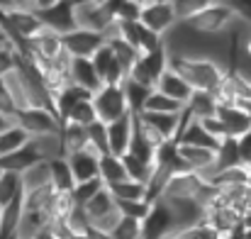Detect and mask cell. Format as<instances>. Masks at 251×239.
<instances>
[{"mask_svg":"<svg viewBox=\"0 0 251 239\" xmlns=\"http://www.w3.org/2000/svg\"><path fill=\"white\" fill-rule=\"evenodd\" d=\"M88 134H90V147L100 154V157H105V154H110V144H107V125L105 122H93L90 127H88Z\"/></svg>","mask_w":251,"mask_h":239,"instance_id":"60d3db41","label":"cell"},{"mask_svg":"<svg viewBox=\"0 0 251 239\" xmlns=\"http://www.w3.org/2000/svg\"><path fill=\"white\" fill-rule=\"evenodd\" d=\"M34 239H56V237H54V235L49 232V227H47V230H44L42 235H37V237H34Z\"/></svg>","mask_w":251,"mask_h":239,"instance_id":"db71d44e","label":"cell"},{"mask_svg":"<svg viewBox=\"0 0 251 239\" xmlns=\"http://www.w3.org/2000/svg\"><path fill=\"white\" fill-rule=\"evenodd\" d=\"M112 239H144V230H142V220L134 217H125L120 220V225L115 227V232L110 235Z\"/></svg>","mask_w":251,"mask_h":239,"instance_id":"f35d334b","label":"cell"},{"mask_svg":"<svg viewBox=\"0 0 251 239\" xmlns=\"http://www.w3.org/2000/svg\"><path fill=\"white\" fill-rule=\"evenodd\" d=\"M85 212H88V220H90V225L98 220V217H102V215H107V212H112V210H117V200H115V195L110 193V188L105 186L98 195H93L88 203L83 205Z\"/></svg>","mask_w":251,"mask_h":239,"instance_id":"603a6c76","label":"cell"},{"mask_svg":"<svg viewBox=\"0 0 251 239\" xmlns=\"http://www.w3.org/2000/svg\"><path fill=\"white\" fill-rule=\"evenodd\" d=\"M44 27L54 29L56 34H66L71 29H76V15H74V0H61L56 5H51L49 10L39 12Z\"/></svg>","mask_w":251,"mask_h":239,"instance_id":"8fae6325","label":"cell"},{"mask_svg":"<svg viewBox=\"0 0 251 239\" xmlns=\"http://www.w3.org/2000/svg\"><path fill=\"white\" fill-rule=\"evenodd\" d=\"M74 239H95V237H93V232H90V235H76Z\"/></svg>","mask_w":251,"mask_h":239,"instance_id":"6f0895ef","label":"cell"},{"mask_svg":"<svg viewBox=\"0 0 251 239\" xmlns=\"http://www.w3.org/2000/svg\"><path fill=\"white\" fill-rule=\"evenodd\" d=\"M217 117L222 120L227 137L239 139L242 134H247L251 130V110L242 105H227V107H217Z\"/></svg>","mask_w":251,"mask_h":239,"instance_id":"4fadbf2b","label":"cell"},{"mask_svg":"<svg viewBox=\"0 0 251 239\" xmlns=\"http://www.w3.org/2000/svg\"><path fill=\"white\" fill-rule=\"evenodd\" d=\"M242 163V154H239V144L234 137H227L222 139L220 149H217V171L220 168H229V166H237Z\"/></svg>","mask_w":251,"mask_h":239,"instance_id":"e575fe53","label":"cell"},{"mask_svg":"<svg viewBox=\"0 0 251 239\" xmlns=\"http://www.w3.org/2000/svg\"><path fill=\"white\" fill-rule=\"evenodd\" d=\"M139 22L144 27H149L151 32H156L159 37H166L168 32L178 25L173 2H154V5H142V15Z\"/></svg>","mask_w":251,"mask_h":239,"instance_id":"9c48e42d","label":"cell"},{"mask_svg":"<svg viewBox=\"0 0 251 239\" xmlns=\"http://www.w3.org/2000/svg\"><path fill=\"white\" fill-rule=\"evenodd\" d=\"M115 5L117 0H74L76 27L102 32L115 20Z\"/></svg>","mask_w":251,"mask_h":239,"instance_id":"3957f363","label":"cell"},{"mask_svg":"<svg viewBox=\"0 0 251 239\" xmlns=\"http://www.w3.org/2000/svg\"><path fill=\"white\" fill-rule=\"evenodd\" d=\"M37 161H44L39 157V152L34 149V144H32V139L22 147V149H17V152H12V154H5V157H0V171H12V173H25L29 166H34Z\"/></svg>","mask_w":251,"mask_h":239,"instance_id":"9a60e30c","label":"cell"},{"mask_svg":"<svg viewBox=\"0 0 251 239\" xmlns=\"http://www.w3.org/2000/svg\"><path fill=\"white\" fill-rule=\"evenodd\" d=\"M122 163H125V171H127V176L129 178H134V181H142V183H149V178H151V173H154V166L151 163H147V161L137 159L134 154H122Z\"/></svg>","mask_w":251,"mask_h":239,"instance_id":"836d02e7","label":"cell"},{"mask_svg":"<svg viewBox=\"0 0 251 239\" xmlns=\"http://www.w3.org/2000/svg\"><path fill=\"white\" fill-rule=\"evenodd\" d=\"M142 15V2L139 0H117L115 5V17L120 22H134Z\"/></svg>","mask_w":251,"mask_h":239,"instance_id":"ee69618b","label":"cell"},{"mask_svg":"<svg viewBox=\"0 0 251 239\" xmlns=\"http://www.w3.org/2000/svg\"><path fill=\"white\" fill-rule=\"evenodd\" d=\"M215 2H227V0H215Z\"/></svg>","mask_w":251,"mask_h":239,"instance_id":"91938a15","label":"cell"},{"mask_svg":"<svg viewBox=\"0 0 251 239\" xmlns=\"http://www.w3.org/2000/svg\"><path fill=\"white\" fill-rule=\"evenodd\" d=\"M132 134H134V112H127L125 117L115 120L107 125V144H110V154L122 157L129 152L132 144Z\"/></svg>","mask_w":251,"mask_h":239,"instance_id":"30bf717a","label":"cell"},{"mask_svg":"<svg viewBox=\"0 0 251 239\" xmlns=\"http://www.w3.org/2000/svg\"><path fill=\"white\" fill-rule=\"evenodd\" d=\"M183 25H188L193 32L205 34V37H225L239 25V20L234 10L229 7V2H210L202 12H198L193 20Z\"/></svg>","mask_w":251,"mask_h":239,"instance_id":"7a4b0ae2","label":"cell"},{"mask_svg":"<svg viewBox=\"0 0 251 239\" xmlns=\"http://www.w3.org/2000/svg\"><path fill=\"white\" fill-rule=\"evenodd\" d=\"M90 61H93V66H95V71H98V76L102 79L105 83V76H107V71H110V66L115 64V49L110 47V44H102L93 56H90Z\"/></svg>","mask_w":251,"mask_h":239,"instance_id":"b9f144b4","label":"cell"},{"mask_svg":"<svg viewBox=\"0 0 251 239\" xmlns=\"http://www.w3.org/2000/svg\"><path fill=\"white\" fill-rule=\"evenodd\" d=\"M183 110H185V105H183V103H178V100L168 98V95H164L161 90H156V88H154L142 112H183Z\"/></svg>","mask_w":251,"mask_h":239,"instance_id":"1f68e13d","label":"cell"},{"mask_svg":"<svg viewBox=\"0 0 251 239\" xmlns=\"http://www.w3.org/2000/svg\"><path fill=\"white\" fill-rule=\"evenodd\" d=\"M74 208H76L74 193H71V190H56L44 212L49 215V220H66Z\"/></svg>","mask_w":251,"mask_h":239,"instance_id":"f1b7e54d","label":"cell"},{"mask_svg":"<svg viewBox=\"0 0 251 239\" xmlns=\"http://www.w3.org/2000/svg\"><path fill=\"white\" fill-rule=\"evenodd\" d=\"M168 66L178 71L195 90L215 93V88L225 80L227 66L212 56H193V54H171L168 52Z\"/></svg>","mask_w":251,"mask_h":239,"instance_id":"6da1fadb","label":"cell"},{"mask_svg":"<svg viewBox=\"0 0 251 239\" xmlns=\"http://www.w3.org/2000/svg\"><path fill=\"white\" fill-rule=\"evenodd\" d=\"M210 2H215V0H173V10H176L178 22H188L198 12H202Z\"/></svg>","mask_w":251,"mask_h":239,"instance_id":"74e56055","label":"cell"},{"mask_svg":"<svg viewBox=\"0 0 251 239\" xmlns=\"http://www.w3.org/2000/svg\"><path fill=\"white\" fill-rule=\"evenodd\" d=\"M205 181H207V178H202V176L195 173V171L171 173V178H168L161 198H164V200H171V203H173V200H195Z\"/></svg>","mask_w":251,"mask_h":239,"instance_id":"ba28073f","label":"cell"},{"mask_svg":"<svg viewBox=\"0 0 251 239\" xmlns=\"http://www.w3.org/2000/svg\"><path fill=\"white\" fill-rule=\"evenodd\" d=\"M237 144H239L242 163H249V166H251V130L247 132V134H242V137L237 139Z\"/></svg>","mask_w":251,"mask_h":239,"instance_id":"681fc988","label":"cell"},{"mask_svg":"<svg viewBox=\"0 0 251 239\" xmlns=\"http://www.w3.org/2000/svg\"><path fill=\"white\" fill-rule=\"evenodd\" d=\"M49 215L44 210H25L22 212V220L17 225V232L15 239H34L37 235H42L47 227H49Z\"/></svg>","mask_w":251,"mask_h":239,"instance_id":"2e32d148","label":"cell"},{"mask_svg":"<svg viewBox=\"0 0 251 239\" xmlns=\"http://www.w3.org/2000/svg\"><path fill=\"white\" fill-rule=\"evenodd\" d=\"M105 188V181L98 176V178H90V181H81V183H76L74 186V200H76V205H85L93 195H98L100 190Z\"/></svg>","mask_w":251,"mask_h":239,"instance_id":"8d00e7d4","label":"cell"},{"mask_svg":"<svg viewBox=\"0 0 251 239\" xmlns=\"http://www.w3.org/2000/svg\"><path fill=\"white\" fill-rule=\"evenodd\" d=\"M69 166L74 171V178L76 183L81 181H90V178H98L100 176V154L93 149V147H85L81 152H74L66 157Z\"/></svg>","mask_w":251,"mask_h":239,"instance_id":"7c38bea8","label":"cell"},{"mask_svg":"<svg viewBox=\"0 0 251 239\" xmlns=\"http://www.w3.org/2000/svg\"><path fill=\"white\" fill-rule=\"evenodd\" d=\"M0 112H2L5 117H10V120H15L17 112H20V107H17V103H15V98H12L7 83L2 79H0Z\"/></svg>","mask_w":251,"mask_h":239,"instance_id":"f6af8a7d","label":"cell"},{"mask_svg":"<svg viewBox=\"0 0 251 239\" xmlns=\"http://www.w3.org/2000/svg\"><path fill=\"white\" fill-rule=\"evenodd\" d=\"M61 139H64L66 157L74 154V152H81L85 147H90V134H88V127H83V125L64 122L61 125Z\"/></svg>","mask_w":251,"mask_h":239,"instance_id":"ffe728a7","label":"cell"},{"mask_svg":"<svg viewBox=\"0 0 251 239\" xmlns=\"http://www.w3.org/2000/svg\"><path fill=\"white\" fill-rule=\"evenodd\" d=\"M151 205L149 200H117V208L125 217H134V220H147V215L151 212Z\"/></svg>","mask_w":251,"mask_h":239,"instance_id":"ab89813d","label":"cell"},{"mask_svg":"<svg viewBox=\"0 0 251 239\" xmlns=\"http://www.w3.org/2000/svg\"><path fill=\"white\" fill-rule=\"evenodd\" d=\"M156 90H161L164 95L173 98V100H178V103H183V105H188V103H190V98H193V93H195V88L183 79L178 71H173L171 66L164 71V76L159 79Z\"/></svg>","mask_w":251,"mask_h":239,"instance_id":"5bb4252c","label":"cell"},{"mask_svg":"<svg viewBox=\"0 0 251 239\" xmlns=\"http://www.w3.org/2000/svg\"><path fill=\"white\" fill-rule=\"evenodd\" d=\"M93 105L98 112V120L110 125L120 117H125L129 112L127 105V95H125V85H112V83H102L95 93H93Z\"/></svg>","mask_w":251,"mask_h":239,"instance_id":"277c9868","label":"cell"},{"mask_svg":"<svg viewBox=\"0 0 251 239\" xmlns=\"http://www.w3.org/2000/svg\"><path fill=\"white\" fill-rule=\"evenodd\" d=\"M12 122H15V120H10V117H5V115L0 112V132H2V130H7Z\"/></svg>","mask_w":251,"mask_h":239,"instance_id":"816d5d0a","label":"cell"},{"mask_svg":"<svg viewBox=\"0 0 251 239\" xmlns=\"http://www.w3.org/2000/svg\"><path fill=\"white\" fill-rule=\"evenodd\" d=\"M71 83L95 93L102 85V79L98 76V71H95L90 59H74V64H71Z\"/></svg>","mask_w":251,"mask_h":239,"instance_id":"d6986e66","label":"cell"},{"mask_svg":"<svg viewBox=\"0 0 251 239\" xmlns=\"http://www.w3.org/2000/svg\"><path fill=\"white\" fill-rule=\"evenodd\" d=\"M142 5H154V2H173V0H139Z\"/></svg>","mask_w":251,"mask_h":239,"instance_id":"11a10c76","label":"cell"},{"mask_svg":"<svg viewBox=\"0 0 251 239\" xmlns=\"http://www.w3.org/2000/svg\"><path fill=\"white\" fill-rule=\"evenodd\" d=\"M51 163V183L56 190H74L76 186V178H74V171L69 166L66 157H59V159L49 161Z\"/></svg>","mask_w":251,"mask_h":239,"instance_id":"f546056e","label":"cell"},{"mask_svg":"<svg viewBox=\"0 0 251 239\" xmlns=\"http://www.w3.org/2000/svg\"><path fill=\"white\" fill-rule=\"evenodd\" d=\"M202 122V127L215 137V139H227V130H225V125H222V120L217 117V115H212V117H205V120H200Z\"/></svg>","mask_w":251,"mask_h":239,"instance_id":"c3c4849f","label":"cell"},{"mask_svg":"<svg viewBox=\"0 0 251 239\" xmlns=\"http://www.w3.org/2000/svg\"><path fill=\"white\" fill-rule=\"evenodd\" d=\"M66 222H69V227L74 230V235H90V232H93L90 220H88V212H85L83 205H76V208L69 212Z\"/></svg>","mask_w":251,"mask_h":239,"instance_id":"7bdbcfd3","label":"cell"},{"mask_svg":"<svg viewBox=\"0 0 251 239\" xmlns=\"http://www.w3.org/2000/svg\"><path fill=\"white\" fill-rule=\"evenodd\" d=\"M32 144H34V149L39 152V157H42L44 161H54V159H59V157H66V149H64L61 132L32 137Z\"/></svg>","mask_w":251,"mask_h":239,"instance_id":"44dd1931","label":"cell"},{"mask_svg":"<svg viewBox=\"0 0 251 239\" xmlns=\"http://www.w3.org/2000/svg\"><path fill=\"white\" fill-rule=\"evenodd\" d=\"M185 110L193 115V120H205V117H212L217 115V100L212 93H205V90H195L190 103L185 105Z\"/></svg>","mask_w":251,"mask_h":239,"instance_id":"cb8c5ba5","label":"cell"},{"mask_svg":"<svg viewBox=\"0 0 251 239\" xmlns=\"http://www.w3.org/2000/svg\"><path fill=\"white\" fill-rule=\"evenodd\" d=\"M247 186H249V190H251V166H249V181H247Z\"/></svg>","mask_w":251,"mask_h":239,"instance_id":"680465c9","label":"cell"},{"mask_svg":"<svg viewBox=\"0 0 251 239\" xmlns=\"http://www.w3.org/2000/svg\"><path fill=\"white\" fill-rule=\"evenodd\" d=\"M242 52L247 54V56H251V34L244 39V44H242Z\"/></svg>","mask_w":251,"mask_h":239,"instance_id":"f5cc1de1","label":"cell"},{"mask_svg":"<svg viewBox=\"0 0 251 239\" xmlns=\"http://www.w3.org/2000/svg\"><path fill=\"white\" fill-rule=\"evenodd\" d=\"M85 98H93V93H90V90H85V88H81V85H76V83L66 85V88L54 98V112H56V117L61 120V125H64V120L69 117L71 107H74L76 103L85 100Z\"/></svg>","mask_w":251,"mask_h":239,"instance_id":"e0dca14e","label":"cell"},{"mask_svg":"<svg viewBox=\"0 0 251 239\" xmlns=\"http://www.w3.org/2000/svg\"><path fill=\"white\" fill-rule=\"evenodd\" d=\"M54 193H56L54 183L42 186V188H37V190H27V193H25V210H47V205H49V200L54 198Z\"/></svg>","mask_w":251,"mask_h":239,"instance_id":"d590c367","label":"cell"},{"mask_svg":"<svg viewBox=\"0 0 251 239\" xmlns=\"http://www.w3.org/2000/svg\"><path fill=\"white\" fill-rule=\"evenodd\" d=\"M100 178L105 181V186H112V183H120V181L129 178L127 171H125L122 157H115V154L100 157Z\"/></svg>","mask_w":251,"mask_h":239,"instance_id":"83f0119b","label":"cell"},{"mask_svg":"<svg viewBox=\"0 0 251 239\" xmlns=\"http://www.w3.org/2000/svg\"><path fill=\"white\" fill-rule=\"evenodd\" d=\"M15 122L29 132V137H39V134H54V132H61V120L56 117L54 110L49 107H25L17 112Z\"/></svg>","mask_w":251,"mask_h":239,"instance_id":"5b68a950","label":"cell"},{"mask_svg":"<svg viewBox=\"0 0 251 239\" xmlns=\"http://www.w3.org/2000/svg\"><path fill=\"white\" fill-rule=\"evenodd\" d=\"M227 2H229V7L234 10L237 20H239L242 25H249L251 27V0H227Z\"/></svg>","mask_w":251,"mask_h":239,"instance_id":"7dc6e473","label":"cell"},{"mask_svg":"<svg viewBox=\"0 0 251 239\" xmlns=\"http://www.w3.org/2000/svg\"><path fill=\"white\" fill-rule=\"evenodd\" d=\"M0 2H12V5H22V7H25L27 0H0Z\"/></svg>","mask_w":251,"mask_h":239,"instance_id":"9f6ffc18","label":"cell"},{"mask_svg":"<svg viewBox=\"0 0 251 239\" xmlns=\"http://www.w3.org/2000/svg\"><path fill=\"white\" fill-rule=\"evenodd\" d=\"M166 69H168V49H166V44H164V47H159V49H154L149 54H142L137 59L129 79L139 80V83H144L149 88H156V83L164 76Z\"/></svg>","mask_w":251,"mask_h":239,"instance_id":"8992f818","label":"cell"},{"mask_svg":"<svg viewBox=\"0 0 251 239\" xmlns=\"http://www.w3.org/2000/svg\"><path fill=\"white\" fill-rule=\"evenodd\" d=\"M122 85H125V95H127L129 112L139 115V112L144 110V105H147V100H149V95H151L154 88H149V85H144V83H139V80H134V79H127Z\"/></svg>","mask_w":251,"mask_h":239,"instance_id":"4316f807","label":"cell"},{"mask_svg":"<svg viewBox=\"0 0 251 239\" xmlns=\"http://www.w3.org/2000/svg\"><path fill=\"white\" fill-rule=\"evenodd\" d=\"M110 193L115 195V200H149V190H147V183L142 181H134V178H125L120 183H112L107 186Z\"/></svg>","mask_w":251,"mask_h":239,"instance_id":"d4e9b609","label":"cell"},{"mask_svg":"<svg viewBox=\"0 0 251 239\" xmlns=\"http://www.w3.org/2000/svg\"><path fill=\"white\" fill-rule=\"evenodd\" d=\"M15 69H17V49L12 44H7V47L0 49V79L7 76Z\"/></svg>","mask_w":251,"mask_h":239,"instance_id":"bcb514c9","label":"cell"},{"mask_svg":"<svg viewBox=\"0 0 251 239\" xmlns=\"http://www.w3.org/2000/svg\"><path fill=\"white\" fill-rule=\"evenodd\" d=\"M22 176L12 173V171H0V205L5 208L7 203H12L17 195H22Z\"/></svg>","mask_w":251,"mask_h":239,"instance_id":"4dcf8cb0","label":"cell"},{"mask_svg":"<svg viewBox=\"0 0 251 239\" xmlns=\"http://www.w3.org/2000/svg\"><path fill=\"white\" fill-rule=\"evenodd\" d=\"M144 122H149L154 130H159L166 139H176L180 132V117L183 112H139Z\"/></svg>","mask_w":251,"mask_h":239,"instance_id":"ac0fdd59","label":"cell"},{"mask_svg":"<svg viewBox=\"0 0 251 239\" xmlns=\"http://www.w3.org/2000/svg\"><path fill=\"white\" fill-rule=\"evenodd\" d=\"M64 122H74V125H83V127H90L93 122H98V112H95L93 98H85L81 103H76Z\"/></svg>","mask_w":251,"mask_h":239,"instance_id":"d6a6232c","label":"cell"},{"mask_svg":"<svg viewBox=\"0 0 251 239\" xmlns=\"http://www.w3.org/2000/svg\"><path fill=\"white\" fill-rule=\"evenodd\" d=\"M0 212H2V205H0Z\"/></svg>","mask_w":251,"mask_h":239,"instance_id":"94428289","label":"cell"},{"mask_svg":"<svg viewBox=\"0 0 251 239\" xmlns=\"http://www.w3.org/2000/svg\"><path fill=\"white\" fill-rule=\"evenodd\" d=\"M61 42H64V49L74 56V59H90L102 44V34L100 32H93V29H83V27H76L66 34H61Z\"/></svg>","mask_w":251,"mask_h":239,"instance_id":"52a82bcc","label":"cell"},{"mask_svg":"<svg viewBox=\"0 0 251 239\" xmlns=\"http://www.w3.org/2000/svg\"><path fill=\"white\" fill-rule=\"evenodd\" d=\"M56 2H61V0H27L25 7H29L34 12H42V10H49L51 5H56Z\"/></svg>","mask_w":251,"mask_h":239,"instance_id":"f907efd6","label":"cell"},{"mask_svg":"<svg viewBox=\"0 0 251 239\" xmlns=\"http://www.w3.org/2000/svg\"><path fill=\"white\" fill-rule=\"evenodd\" d=\"M29 139H32V137H29V132H27V130H22L17 122H12L7 130H2V132H0V157H5V154H12V152L22 149Z\"/></svg>","mask_w":251,"mask_h":239,"instance_id":"484cf974","label":"cell"},{"mask_svg":"<svg viewBox=\"0 0 251 239\" xmlns=\"http://www.w3.org/2000/svg\"><path fill=\"white\" fill-rule=\"evenodd\" d=\"M22 176V190H37L42 186H49L51 183V163L49 161H37L34 166H29Z\"/></svg>","mask_w":251,"mask_h":239,"instance_id":"7402d4cb","label":"cell"}]
</instances>
